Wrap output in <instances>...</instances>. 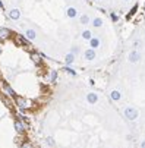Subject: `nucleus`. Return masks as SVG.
<instances>
[{
    "mask_svg": "<svg viewBox=\"0 0 145 148\" xmlns=\"http://www.w3.org/2000/svg\"><path fill=\"white\" fill-rule=\"evenodd\" d=\"M66 15H68V18H75L78 15V10L75 8H68L66 9Z\"/></svg>",
    "mask_w": 145,
    "mask_h": 148,
    "instance_id": "obj_15",
    "label": "nucleus"
},
{
    "mask_svg": "<svg viewBox=\"0 0 145 148\" xmlns=\"http://www.w3.org/2000/svg\"><path fill=\"white\" fill-rule=\"evenodd\" d=\"M81 24H82V25L91 24V18H90L88 15H82V16H81Z\"/></svg>",
    "mask_w": 145,
    "mask_h": 148,
    "instance_id": "obj_17",
    "label": "nucleus"
},
{
    "mask_svg": "<svg viewBox=\"0 0 145 148\" xmlns=\"http://www.w3.org/2000/svg\"><path fill=\"white\" fill-rule=\"evenodd\" d=\"M35 37H37V32H35V29H27L25 31V38L27 40H35Z\"/></svg>",
    "mask_w": 145,
    "mask_h": 148,
    "instance_id": "obj_12",
    "label": "nucleus"
},
{
    "mask_svg": "<svg viewBox=\"0 0 145 148\" xmlns=\"http://www.w3.org/2000/svg\"><path fill=\"white\" fill-rule=\"evenodd\" d=\"M91 24L94 25V28H101L104 22H103V19H101V18H94V19L91 21Z\"/></svg>",
    "mask_w": 145,
    "mask_h": 148,
    "instance_id": "obj_13",
    "label": "nucleus"
},
{
    "mask_svg": "<svg viewBox=\"0 0 145 148\" xmlns=\"http://www.w3.org/2000/svg\"><path fill=\"white\" fill-rule=\"evenodd\" d=\"M15 142H16V144H22V142H24V141H21V136H18V138H16V141H15Z\"/></svg>",
    "mask_w": 145,
    "mask_h": 148,
    "instance_id": "obj_26",
    "label": "nucleus"
},
{
    "mask_svg": "<svg viewBox=\"0 0 145 148\" xmlns=\"http://www.w3.org/2000/svg\"><path fill=\"white\" fill-rule=\"evenodd\" d=\"M88 41H90V47H91V49L95 50V49L100 47V38H98V37H94V35H92Z\"/></svg>",
    "mask_w": 145,
    "mask_h": 148,
    "instance_id": "obj_8",
    "label": "nucleus"
},
{
    "mask_svg": "<svg viewBox=\"0 0 145 148\" xmlns=\"http://www.w3.org/2000/svg\"><path fill=\"white\" fill-rule=\"evenodd\" d=\"M46 142H47L49 147H54V145H56V142H54V139H53L51 136H47V138H46Z\"/></svg>",
    "mask_w": 145,
    "mask_h": 148,
    "instance_id": "obj_20",
    "label": "nucleus"
},
{
    "mask_svg": "<svg viewBox=\"0 0 145 148\" xmlns=\"http://www.w3.org/2000/svg\"><path fill=\"white\" fill-rule=\"evenodd\" d=\"M92 37V32L90 31V29H85V31H82V38L84 40H90Z\"/></svg>",
    "mask_w": 145,
    "mask_h": 148,
    "instance_id": "obj_18",
    "label": "nucleus"
},
{
    "mask_svg": "<svg viewBox=\"0 0 145 148\" xmlns=\"http://www.w3.org/2000/svg\"><path fill=\"white\" fill-rule=\"evenodd\" d=\"M63 71H65V72H66V73H70V75H73V76H75V75H76V72H75V71H73V69H70V68H65V69H63Z\"/></svg>",
    "mask_w": 145,
    "mask_h": 148,
    "instance_id": "obj_22",
    "label": "nucleus"
},
{
    "mask_svg": "<svg viewBox=\"0 0 145 148\" xmlns=\"http://www.w3.org/2000/svg\"><path fill=\"white\" fill-rule=\"evenodd\" d=\"M3 91H5V94L8 97H15V91L9 87V84H6V82H3Z\"/></svg>",
    "mask_w": 145,
    "mask_h": 148,
    "instance_id": "obj_10",
    "label": "nucleus"
},
{
    "mask_svg": "<svg viewBox=\"0 0 145 148\" xmlns=\"http://www.w3.org/2000/svg\"><path fill=\"white\" fill-rule=\"evenodd\" d=\"M15 100H16V106H18V107L19 109H27L28 107V101L24 98V97H15Z\"/></svg>",
    "mask_w": 145,
    "mask_h": 148,
    "instance_id": "obj_6",
    "label": "nucleus"
},
{
    "mask_svg": "<svg viewBox=\"0 0 145 148\" xmlns=\"http://www.w3.org/2000/svg\"><path fill=\"white\" fill-rule=\"evenodd\" d=\"M15 129H16L18 134H22V135H24V132L28 129V126H27L22 120H21V119H16V120H15Z\"/></svg>",
    "mask_w": 145,
    "mask_h": 148,
    "instance_id": "obj_2",
    "label": "nucleus"
},
{
    "mask_svg": "<svg viewBox=\"0 0 145 148\" xmlns=\"http://www.w3.org/2000/svg\"><path fill=\"white\" fill-rule=\"evenodd\" d=\"M29 57H31V60L35 63V65H41V62H43V56H41L40 53H37V51H31V54H29Z\"/></svg>",
    "mask_w": 145,
    "mask_h": 148,
    "instance_id": "obj_5",
    "label": "nucleus"
},
{
    "mask_svg": "<svg viewBox=\"0 0 145 148\" xmlns=\"http://www.w3.org/2000/svg\"><path fill=\"white\" fill-rule=\"evenodd\" d=\"M128 59H129L131 63H138V62L141 60V53H139L138 50H132V51L129 53Z\"/></svg>",
    "mask_w": 145,
    "mask_h": 148,
    "instance_id": "obj_3",
    "label": "nucleus"
},
{
    "mask_svg": "<svg viewBox=\"0 0 145 148\" xmlns=\"http://www.w3.org/2000/svg\"><path fill=\"white\" fill-rule=\"evenodd\" d=\"M0 53H2V49H0Z\"/></svg>",
    "mask_w": 145,
    "mask_h": 148,
    "instance_id": "obj_30",
    "label": "nucleus"
},
{
    "mask_svg": "<svg viewBox=\"0 0 145 148\" xmlns=\"http://www.w3.org/2000/svg\"><path fill=\"white\" fill-rule=\"evenodd\" d=\"M9 18L13 19V21H18V19L21 18V10H19V9H10V12H9Z\"/></svg>",
    "mask_w": 145,
    "mask_h": 148,
    "instance_id": "obj_9",
    "label": "nucleus"
},
{
    "mask_svg": "<svg viewBox=\"0 0 145 148\" xmlns=\"http://www.w3.org/2000/svg\"><path fill=\"white\" fill-rule=\"evenodd\" d=\"M110 98H111L113 101H119V100L122 98V94H120V91H117V90L111 91V94H110Z\"/></svg>",
    "mask_w": 145,
    "mask_h": 148,
    "instance_id": "obj_14",
    "label": "nucleus"
},
{
    "mask_svg": "<svg viewBox=\"0 0 145 148\" xmlns=\"http://www.w3.org/2000/svg\"><path fill=\"white\" fill-rule=\"evenodd\" d=\"M65 62H66V65H72V63L75 62V54H73V53H69V54H66V57H65Z\"/></svg>",
    "mask_w": 145,
    "mask_h": 148,
    "instance_id": "obj_16",
    "label": "nucleus"
},
{
    "mask_svg": "<svg viewBox=\"0 0 145 148\" xmlns=\"http://www.w3.org/2000/svg\"><path fill=\"white\" fill-rule=\"evenodd\" d=\"M12 37V32L9 28H0V41H5V40H9Z\"/></svg>",
    "mask_w": 145,
    "mask_h": 148,
    "instance_id": "obj_4",
    "label": "nucleus"
},
{
    "mask_svg": "<svg viewBox=\"0 0 145 148\" xmlns=\"http://www.w3.org/2000/svg\"><path fill=\"white\" fill-rule=\"evenodd\" d=\"M5 6H3V2H2V0H0V9H3Z\"/></svg>",
    "mask_w": 145,
    "mask_h": 148,
    "instance_id": "obj_28",
    "label": "nucleus"
},
{
    "mask_svg": "<svg viewBox=\"0 0 145 148\" xmlns=\"http://www.w3.org/2000/svg\"><path fill=\"white\" fill-rule=\"evenodd\" d=\"M141 148H145V141H142V142H141Z\"/></svg>",
    "mask_w": 145,
    "mask_h": 148,
    "instance_id": "obj_27",
    "label": "nucleus"
},
{
    "mask_svg": "<svg viewBox=\"0 0 145 148\" xmlns=\"http://www.w3.org/2000/svg\"><path fill=\"white\" fill-rule=\"evenodd\" d=\"M84 57L87 59V60H94L95 57H97V54H95V50L94 49H88V50H85V53H84Z\"/></svg>",
    "mask_w": 145,
    "mask_h": 148,
    "instance_id": "obj_7",
    "label": "nucleus"
},
{
    "mask_svg": "<svg viewBox=\"0 0 145 148\" xmlns=\"http://www.w3.org/2000/svg\"><path fill=\"white\" fill-rule=\"evenodd\" d=\"M136 9H138V6H133V8H132V10H131V13L128 15V18H131V16H132V15L136 12Z\"/></svg>",
    "mask_w": 145,
    "mask_h": 148,
    "instance_id": "obj_24",
    "label": "nucleus"
},
{
    "mask_svg": "<svg viewBox=\"0 0 145 148\" xmlns=\"http://www.w3.org/2000/svg\"><path fill=\"white\" fill-rule=\"evenodd\" d=\"M123 2H129V0H123Z\"/></svg>",
    "mask_w": 145,
    "mask_h": 148,
    "instance_id": "obj_29",
    "label": "nucleus"
},
{
    "mask_svg": "<svg viewBox=\"0 0 145 148\" xmlns=\"http://www.w3.org/2000/svg\"><path fill=\"white\" fill-rule=\"evenodd\" d=\"M87 100H88L90 104H95L98 101V95L95 92H90V94H87Z\"/></svg>",
    "mask_w": 145,
    "mask_h": 148,
    "instance_id": "obj_11",
    "label": "nucleus"
},
{
    "mask_svg": "<svg viewBox=\"0 0 145 148\" xmlns=\"http://www.w3.org/2000/svg\"><path fill=\"white\" fill-rule=\"evenodd\" d=\"M110 16H111V21H113V22H117V19H119V16H117L116 13H111Z\"/></svg>",
    "mask_w": 145,
    "mask_h": 148,
    "instance_id": "obj_23",
    "label": "nucleus"
},
{
    "mask_svg": "<svg viewBox=\"0 0 145 148\" xmlns=\"http://www.w3.org/2000/svg\"><path fill=\"white\" fill-rule=\"evenodd\" d=\"M56 79H57V71H51V73H50V82H56Z\"/></svg>",
    "mask_w": 145,
    "mask_h": 148,
    "instance_id": "obj_19",
    "label": "nucleus"
},
{
    "mask_svg": "<svg viewBox=\"0 0 145 148\" xmlns=\"http://www.w3.org/2000/svg\"><path fill=\"white\" fill-rule=\"evenodd\" d=\"M123 114H125V117L128 120H131V122H133V120L138 119V110L135 107H126L125 112H123Z\"/></svg>",
    "mask_w": 145,
    "mask_h": 148,
    "instance_id": "obj_1",
    "label": "nucleus"
},
{
    "mask_svg": "<svg viewBox=\"0 0 145 148\" xmlns=\"http://www.w3.org/2000/svg\"><path fill=\"white\" fill-rule=\"evenodd\" d=\"M78 51H79V49H78V47H73V49H72V53H73V54H76Z\"/></svg>",
    "mask_w": 145,
    "mask_h": 148,
    "instance_id": "obj_25",
    "label": "nucleus"
},
{
    "mask_svg": "<svg viewBox=\"0 0 145 148\" xmlns=\"http://www.w3.org/2000/svg\"><path fill=\"white\" fill-rule=\"evenodd\" d=\"M97 2H101V0H97Z\"/></svg>",
    "mask_w": 145,
    "mask_h": 148,
    "instance_id": "obj_31",
    "label": "nucleus"
},
{
    "mask_svg": "<svg viewBox=\"0 0 145 148\" xmlns=\"http://www.w3.org/2000/svg\"><path fill=\"white\" fill-rule=\"evenodd\" d=\"M19 148H34V147H32V144H31V142H22Z\"/></svg>",
    "mask_w": 145,
    "mask_h": 148,
    "instance_id": "obj_21",
    "label": "nucleus"
}]
</instances>
